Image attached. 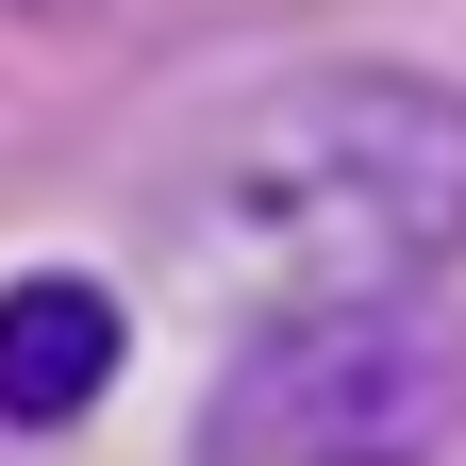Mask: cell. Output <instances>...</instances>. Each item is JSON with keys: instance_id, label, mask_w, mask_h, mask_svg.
<instances>
[{"instance_id": "3957f363", "label": "cell", "mask_w": 466, "mask_h": 466, "mask_svg": "<svg viewBox=\"0 0 466 466\" xmlns=\"http://www.w3.org/2000/svg\"><path fill=\"white\" fill-rule=\"evenodd\" d=\"M116 300L84 267H17L0 283V433H67V417H100V383H116Z\"/></svg>"}, {"instance_id": "7a4b0ae2", "label": "cell", "mask_w": 466, "mask_h": 466, "mask_svg": "<svg viewBox=\"0 0 466 466\" xmlns=\"http://www.w3.org/2000/svg\"><path fill=\"white\" fill-rule=\"evenodd\" d=\"M466 433V333L433 300H283L217 350L184 466H433Z\"/></svg>"}, {"instance_id": "6da1fadb", "label": "cell", "mask_w": 466, "mask_h": 466, "mask_svg": "<svg viewBox=\"0 0 466 466\" xmlns=\"http://www.w3.org/2000/svg\"><path fill=\"white\" fill-rule=\"evenodd\" d=\"M200 233L300 267V300H417L466 267V84L300 67L200 150Z\"/></svg>"}]
</instances>
